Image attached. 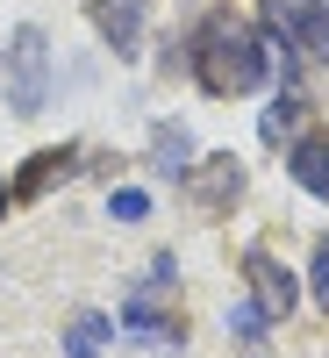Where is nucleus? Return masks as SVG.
<instances>
[{
    "instance_id": "f257e3e1",
    "label": "nucleus",
    "mask_w": 329,
    "mask_h": 358,
    "mask_svg": "<svg viewBox=\"0 0 329 358\" xmlns=\"http://www.w3.org/2000/svg\"><path fill=\"white\" fill-rule=\"evenodd\" d=\"M272 36H258V29H244V22H207L200 29V50H193V79L207 86L215 101H236V94H251V86L272 72Z\"/></svg>"
},
{
    "instance_id": "f03ea898",
    "label": "nucleus",
    "mask_w": 329,
    "mask_h": 358,
    "mask_svg": "<svg viewBox=\"0 0 329 358\" xmlns=\"http://www.w3.org/2000/svg\"><path fill=\"white\" fill-rule=\"evenodd\" d=\"M43 101H50V43H43L36 22H22L15 43H8V108L43 115Z\"/></svg>"
},
{
    "instance_id": "7ed1b4c3",
    "label": "nucleus",
    "mask_w": 329,
    "mask_h": 358,
    "mask_svg": "<svg viewBox=\"0 0 329 358\" xmlns=\"http://www.w3.org/2000/svg\"><path fill=\"white\" fill-rule=\"evenodd\" d=\"M258 15L272 36H286L301 57L329 65V0H258Z\"/></svg>"
},
{
    "instance_id": "20e7f679",
    "label": "nucleus",
    "mask_w": 329,
    "mask_h": 358,
    "mask_svg": "<svg viewBox=\"0 0 329 358\" xmlns=\"http://www.w3.org/2000/svg\"><path fill=\"white\" fill-rule=\"evenodd\" d=\"M244 273H251V294H258V308L272 315V322H279V315H293L301 287H293V273H286L272 251H251V258H244Z\"/></svg>"
},
{
    "instance_id": "39448f33",
    "label": "nucleus",
    "mask_w": 329,
    "mask_h": 358,
    "mask_svg": "<svg viewBox=\"0 0 329 358\" xmlns=\"http://www.w3.org/2000/svg\"><path fill=\"white\" fill-rule=\"evenodd\" d=\"M94 29H101V36L115 43V50H136V36H143V0H101V8H94Z\"/></svg>"
},
{
    "instance_id": "423d86ee",
    "label": "nucleus",
    "mask_w": 329,
    "mask_h": 358,
    "mask_svg": "<svg viewBox=\"0 0 329 358\" xmlns=\"http://www.w3.org/2000/svg\"><path fill=\"white\" fill-rule=\"evenodd\" d=\"M293 179H301V187L315 194V201H329V129H315V136H301L293 143Z\"/></svg>"
},
{
    "instance_id": "0eeeda50",
    "label": "nucleus",
    "mask_w": 329,
    "mask_h": 358,
    "mask_svg": "<svg viewBox=\"0 0 329 358\" xmlns=\"http://www.w3.org/2000/svg\"><path fill=\"white\" fill-rule=\"evenodd\" d=\"M193 194H200V208L236 201V194H244V172H236V158H207V172H193Z\"/></svg>"
},
{
    "instance_id": "6e6552de",
    "label": "nucleus",
    "mask_w": 329,
    "mask_h": 358,
    "mask_svg": "<svg viewBox=\"0 0 329 358\" xmlns=\"http://www.w3.org/2000/svg\"><path fill=\"white\" fill-rule=\"evenodd\" d=\"M187 158H193V136H187V129H179V122L151 136V172H165V179H187V172H193Z\"/></svg>"
},
{
    "instance_id": "1a4fd4ad",
    "label": "nucleus",
    "mask_w": 329,
    "mask_h": 358,
    "mask_svg": "<svg viewBox=\"0 0 329 358\" xmlns=\"http://www.w3.org/2000/svg\"><path fill=\"white\" fill-rule=\"evenodd\" d=\"M101 344H108V315H72V330H65V358H101Z\"/></svg>"
},
{
    "instance_id": "9d476101",
    "label": "nucleus",
    "mask_w": 329,
    "mask_h": 358,
    "mask_svg": "<svg viewBox=\"0 0 329 358\" xmlns=\"http://www.w3.org/2000/svg\"><path fill=\"white\" fill-rule=\"evenodd\" d=\"M293 122H301V94H293V86H279V101L265 108V122H258V129H265V143H279Z\"/></svg>"
},
{
    "instance_id": "9b49d317",
    "label": "nucleus",
    "mask_w": 329,
    "mask_h": 358,
    "mask_svg": "<svg viewBox=\"0 0 329 358\" xmlns=\"http://www.w3.org/2000/svg\"><path fill=\"white\" fill-rule=\"evenodd\" d=\"M72 172V151H36L29 158V179H22V194H43L50 179H65Z\"/></svg>"
},
{
    "instance_id": "f8f14e48",
    "label": "nucleus",
    "mask_w": 329,
    "mask_h": 358,
    "mask_svg": "<svg viewBox=\"0 0 329 358\" xmlns=\"http://www.w3.org/2000/svg\"><path fill=\"white\" fill-rule=\"evenodd\" d=\"M265 322H272V315H265L258 301H236V308H229V330H236V337H244V344H265V337H258V330H265Z\"/></svg>"
},
{
    "instance_id": "ddd939ff",
    "label": "nucleus",
    "mask_w": 329,
    "mask_h": 358,
    "mask_svg": "<svg viewBox=\"0 0 329 358\" xmlns=\"http://www.w3.org/2000/svg\"><path fill=\"white\" fill-rule=\"evenodd\" d=\"M108 215H122V222H143V215H151V201H143L136 187H122V194L108 201Z\"/></svg>"
},
{
    "instance_id": "4468645a",
    "label": "nucleus",
    "mask_w": 329,
    "mask_h": 358,
    "mask_svg": "<svg viewBox=\"0 0 329 358\" xmlns=\"http://www.w3.org/2000/svg\"><path fill=\"white\" fill-rule=\"evenodd\" d=\"M308 280H315V301L329 308V236L315 244V265H308Z\"/></svg>"
},
{
    "instance_id": "2eb2a0df",
    "label": "nucleus",
    "mask_w": 329,
    "mask_h": 358,
    "mask_svg": "<svg viewBox=\"0 0 329 358\" xmlns=\"http://www.w3.org/2000/svg\"><path fill=\"white\" fill-rule=\"evenodd\" d=\"M0 215H8V187H0Z\"/></svg>"
},
{
    "instance_id": "dca6fc26",
    "label": "nucleus",
    "mask_w": 329,
    "mask_h": 358,
    "mask_svg": "<svg viewBox=\"0 0 329 358\" xmlns=\"http://www.w3.org/2000/svg\"><path fill=\"white\" fill-rule=\"evenodd\" d=\"M251 358H265V344H251Z\"/></svg>"
}]
</instances>
